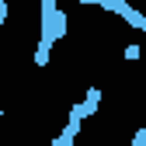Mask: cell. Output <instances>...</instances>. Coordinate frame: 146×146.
Wrapping results in <instances>:
<instances>
[{
	"mask_svg": "<svg viewBox=\"0 0 146 146\" xmlns=\"http://www.w3.org/2000/svg\"><path fill=\"white\" fill-rule=\"evenodd\" d=\"M98 108H101V90H98V87H90V90H87V98H84L80 104H73V108H70V115H73V118H87V115H94Z\"/></svg>",
	"mask_w": 146,
	"mask_h": 146,
	"instance_id": "obj_1",
	"label": "cell"
},
{
	"mask_svg": "<svg viewBox=\"0 0 146 146\" xmlns=\"http://www.w3.org/2000/svg\"><path fill=\"white\" fill-rule=\"evenodd\" d=\"M63 35H66V14H63V11H56V14H52V42L63 38Z\"/></svg>",
	"mask_w": 146,
	"mask_h": 146,
	"instance_id": "obj_2",
	"label": "cell"
},
{
	"mask_svg": "<svg viewBox=\"0 0 146 146\" xmlns=\"http://www.w3.org/2000/svg\"><path fill=\"white\" fill-rule=\"evenodd\" d=\"M139 56H143L139 45H125V59H139Z\"/></svg>",
	"mask_w": 146,
	"mask_h": 146,
	"instance_id": "obj_3",
	"label": "cell"
},
{
	"mask_svg": "<svg viewBox=\"0 0 146 146\" xmlns=\"http://www.w3.org/2000/svg\"><path fill=\"white\" fill-rule=\"evenodd\" d=\"M0 118H4V111H0Z\"/></svg>",
	"mask_w": 146,
	"mask_h": 146,
	"instance_id": "obj_4",
	"label": "cell"
}]
</instances>
